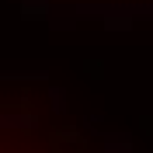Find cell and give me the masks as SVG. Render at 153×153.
<instances>
[{
  "label": "cell",
  "instance_id": "cell-1",
  "mask_svg": "<svg viewBox=\"0 0 153 153\" xmlns=\"http://www.w3.org/2000/svg\"><path fill=\"white\" fill-rule=\"evenodd\" d=\"M0 153H42L35 143H21L18 136H7V139H0Z\"/></svg>",
  "mask_w": 153,
  "mask_h": 153
}]
</instances>
